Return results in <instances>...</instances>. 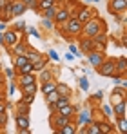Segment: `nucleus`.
I'll list each match as a JSON object with an SVG mask.
<instances>
[{
    "label": "nucleus",
    "instance_id": "f257e3e1",
    "mask_svg": "<svg viewBox=\"0 0 127 134\" xmlns=\"http://www.w3.org/2000/svg\"><path fill=\"white\" fill-rule=\"evenodd\" d=\"M100 31H105V22L96 15V16H93L91 20H87V22L82 25V36H87V38H93L94 35H98Z\"/></svg>",
    "mask_w": 127,
    "mask_h": 134
},
{
    "label": "nucleus",
    "instance_id": "f03ea898",
    "mask_svg": "<svg viewBox=\"0 0 127 134\" xmlns=\"http://www.w3.org/2000/svg\"><path fill=\"white\" fill-rule=\"evenodd\" d=\"M96 72L100 76H105V78L116 76V62H114V58H104V62L96 67Z\"/></svg>",
    "mask_w": 127,
    "mask_h": 134
},
{
    "label": "nucleus",
    "instance_id": "7ed1b4c3",
    "mask_svg": "<svg viewBox=\"0 0 127 134\" xmlns=\"http://www.w3.org/2000/svg\"><path fill=\"white\" fill-rule=\"evenodd\" d=\"M107 11L111 16L120 20V15L127 11V0H109L107 2Z\"/></svg>",
    "mask_w": 127,
    "mask_h": 134
},
{
    "label": "nucleus",
    "instance_id": "20e7f679",
    "mask_svg": "<svg viewBox=\"0 0 127 134\" xmlns=\"http://www.w3.org/2000/svg\"><path fill=\"white\" fill-rule=\"evenodd\" d=\"M64 27H65V31L71 35V38H78V36H82V24L78 22L76 16H69V18L64 22Z\"/></svg>",
    "mask_w": 127,
    "mask_h": 134
},
{
    "label": "nucleus",
    "instance_id": "39448f33",
    "mask_svg": "<svg viewBox=\"0 0 127 134\" xmlns=\"http://www.w3.org/2000/svg\"><path fill=\"white\" fill-rule=\"evenodd\" d=\"M91 40H93V49H94V51H100V53H105V51H107L109 36H107L105 31H100V33H98V35H94Z\"/></svg>",
    "mask_w": 127,
    "mask_h": 134
},
{
    "label": "nucleus",
    "instance_id": "423d86ee",
    "mask_svg": "<svg viewBox=\"0 0 127 134\" xmlns=\"http://www.w3.org/2000/svg\"><path fill=\"white\" fill-rule=\"evenodd\" d=\"M76 18H78V22L84 25L87 20H91L93 16H96V9L94 7H87V5H80L78 9H76V15H75Z\"/></svg>",
    "mask_w": 127,
    "mask_h": 134
},
{
    "label": "nucleus",
    "instance_id": "0eeeda50",
    "mask_svg": "<svg viewBox=\"0 0 127 134\" xmlns=\"http://www.w3.org/2000/svg\"><path fill=\"white\" fill-rule=\"evenodd\" d=\"M73 121L76 123V127H82V125H89L93 121V112L89 109H84V111H76Z\"/></svg>",
    "mask_w": 127,
    "mask_h": 134
},
{
    "label": "nucleus",
    "instance_id": "6e6552de",
    "mask_svg": "<svg viewBox=\"0 0 127 134\" xmlns=\"http://www.w3.org/2000/svg\"><path fill=\"white\" fill-rule=\"evenodd\" d=\"M127 100V91L125 87H122V85H114V89L111 91V100H109V105H116V103H120V102H124Z\"/></svg>",
    "mask_w": 127,
    "mask_h": 134
},
{
    "label": "nucleus",
    "instance_id": "1a4fd4ad",
    "mask_svg": "<svg viewBox=\"0 0 127 134\" xmlns=\"http://www.w3.org/2000/svg\"><path fill=\"white\" fill-rule=\"evenodd\" d=\"M15 123H17V129L20 134H29L31 129H29V116L25 114H15Z\"/></svg>",
    "mask_w": 127,
    "mask_h": 134
},
{
    "label": "nucleus",
    "instance_id": "9d476101",
    "mask_svg": "<svg viewBox=\"0 0 127 134\" xmlns=\"http://www.w3.org/2000/svg\"><path fill=\"white\" fill-rule=\"evenodd\" d=\"M9 5H11V15L13 16H22L27 9V5L22 2V0H9Z\"/></svg>",
    "mask_w": 127,
    "mask_h": 134
},
{
    "label": "nucleus",
    "instance_id": "9b49d317",
    "mask_svg": "<svg viewBox=\"0 0 127 134\" xmlns=\"http://www.w3.org/2000/svg\"><path fill=\"white\" fill-rule=\"evenodd\" d=\"M104 58H105V53H100V51H94V49L87 53V60H89V64L94 67V69L104 62Z\"/></svg>",
    "mask_w": 127,
    "mask_h": 134
},
{
    "label": "nucleus",
    "instance_id": "f8f14e48",
    "mask_svg": "<svg viewBox=\"0 0 127 134\" xmlns=\"http://www.w3.org/2000/svg\"><path fill=\"white\" fill-rule=\"evenodd\" d=\"M55 74H58V69H49L45 67L40 72H36V82H47V80H55Z\"/></svg>",
    "mask_w": 127,
    "mask_h": 134
},
{
    "label": "nucleus",
    "instance_id": "ddd939ff",
    "mask_svg": "<svg viewBox=\"0 0 127 134\" xmlns=\"http://www.w3.org/2000/svg\"><path fill=\"white\" fill-rule=\"evenodd\" d=\"M15 82H17V85H18V87H22V85H27V83H33V82H36V72L18 74V76L15 78Z\"/></svg>",
    "mask_w": 127,
    "mask_h": 134
},
{
    "label": "nucleus",
    "instance_id": "4468645a",
    "mask_svg": "<svg viewBox=\"0 0 127 134\" xmlns=\"http://www.w3.org/2000/svg\"><path fill=\"white\" fill-rule=\"evenodd\" d=\"M113 107V116L114 118H127V100L116 103V105H111Z\"/></svg>",
    "mask_w": 127,
    "mask_h": 134
},
{
    "label": "nucleus",
    "instance_id": "2eb2a0df",
    "mask_svg": "<svg viewBox=\"0 0 127 134\" xmlns=\"http://www.w3.org/2000/svg\"><path fill=\"white\" fill-rule=\"evenodd\" d=\"M67 18H69V11H67V7H65V5H60V7L56 9L55 16H53L55 24H56V25H58V24H64Z\"/></svg>",
    "mask_w": 127,
    "mask_h": 134
},
{
    "label": "nucleus",
    "instance_id": "dca6fc26",
    "mask_svg": "<svg viewBox=\"0 0 127 134\" xmlns=\"http://www.w3.org/2000/svg\"><path fill=\"white\" fill-rule=\"evenodd\" d=\"M24 56H27V60L31 62V64H35V62H38L40 58H42L44 54L40 51H36L35 47H31V45H27V49H25V53H24Z\"/></svg>",
    "mask_w": 127,
    "mask_h": 134
},
{
    "label": "nucleus",
    "instance_id": "f3484780",
    "mask_svg": "<svg viewBox=\"0 0 127 134\" xmlns=\"http://www.w3.org/2000/svg\"><path fill=\"white\" fill-rule=\"evenodd\" d=\"M27 45H29V44H27V42L22 38L20 42H17V44L13 45V47H11L7 53H9L11 56H15V54H24V53H25V49H27Z\"/></svg>",
    "mask_w": 127,
    "mask_h": 134
},
{
    "label": "nucleus",
    "instance_id": "a211bd4d",
    "mask_svg": "<svg viewBox=\"0 0 127 134\" xmlns=\"http://www.w3.org/2000/svg\"><path fill=\"white\" fill-rule=\"evenodd\" d=\"M76 111H78V107H76V105H73V103H67V105L60 107V109H58L56 112H58V114H62V116H67V118H75Z\"/></svg>",
    "mask_w": 127,
    "mask_h": 134
},
{
    "label": "nucleus",
    "instance_id": "6ab92c4d",
    "mask_svg": "<svg viewBox=\"0 0 127 134\" xmlns=\"http://www.w3.org/2000/svg\"><path fill=\"white\" fill-rule=\"evenodd\" d=\"M78 49H80L82 54H87L89 51H93V40L87 38V36H84V38L78 42Z\"/></svg>",
    "mask_w": 127,
    "mask_h": 134
},
{
    "label": "nucleus",
    "instance_id": "aec40b11",
    "mask_svg": "<svg viewBox=\"0 0 127 134\" xmlns=\"http://www.w3.org/2000/svg\"><path fill=\"white\" fill-rule=\"evenodd\" d=\"M96 123H98L100 134H113V132H116V131H114V125L109 123V121H105V120H100V121H96Z\"/></svg>",
    "mask_w": 127,
    "mask_h": 134
},
{
    "label": "nucleus",
    "instance_id": "412c9836",
    "mask_svg": "<svg viewBox=\"0 0 127 134\" xmlns=\"http://www.w3.org/2000/svg\"><path fill=\"white\" fill-rule=\"evenodd\" d=\"M20 91H22V94L36 96V92H38V82H33V83H27V85H22Z\"/></svg>",
    "mask_w": 127,
    "mask_h": 134
},
{
    "label": "nucleus",
    "instance_id": "4be33fe9",
    "mask_svg": "<svg viewBox=\"0 0 127 134\" xmlns=\"http://www.w3.org/2000/svg\"><path fill=\"white\" fill-rule=\"evenodd\" d=\"M114 62H116V76H125V56H118L114 58Z\"/></svg>",
    "mask_w": 127,
    "mask_h": 134
},
{
    "label": "nucleus",
    "instance_id": "5701e85b",
    "mask_svg": "<svg viewBox=\"0 0 127 134\" xmlns=\"http://www.w3.org/2000/svg\"><path fill=\"white\" fill-rule=\"evenodd\" d=\"M9 20H13V15H11V5H9V2L0 9V22H9Z\"/></svg>",
    "mask_w": 127,
    "mask_h": 134
},
{
    "label": "nucleus",
    "instance_id": "b1692460",
    "mask_svg": "<svg viewBox=\"0 0 127 134\" xmlns=\"http://www.w3.org/2000/svg\"><path fill=\"white\" fill-rule=\"evenodd\" d=\"M114 131L120 134L127 132V118H114Z\"/></svg>",
    "mask_w": 127,
    "mask_h": 134
},
{
    "label": "nucleus",
    "instance_id": "393cba45",
    "mask_svg": "<svg viewBox=\"0 0 127 134\" xmlns=\"http://www.w3.org/2000/svg\"><path fill=\"white\" fill-rule=\"evenodd\" d=\"M56 89V80H47V82H42V87H40V91H42V94L45 96L47 92H51V91Z\"/></svg>",
    "mask_w": 127,
    "mask_h": 134
},
{
    "label": "nucleus",
    "instance_id": "a878e982",
    "mask_svg": "<svg viewBox=\"0 0 127 134\" xmlns=\"http://www.w3.org/2000/svg\"><path fill=\"white\" fill-rule=\"evenodd\" d=\"M56 92L60 96H73V89L67 85V83H58L56 82Z\"/></svg>",
    "mask_w": 127,
    "mask_h": 134
},
{
    "label": "nucleus",
    "instance_id": "bb28decb",
    "mask_svg": "<svg viewBox=\"0 0 127 134\" xmlns=\"http://www.w3.org/2000/svg\"><path fill=\"white\" fill-rule=\"evenodd\" d=\"M58 132H60V134H76V123H75V121L65 123L64 127L58 129Z\"/></svg>",
    "mask_w": 127,
    "mask_h": 134
},
{
    "label": "nucleus",
    "instance_id": "cd10ccee",
    "mask_svg": "<svg viewBox=\"0 0 127 134\" xmlns=\"http://www.w3.org/2000/svg\"><path fill=\"white\" fill-rule=\"evenodd\" d=\"M15 107H17V114H25V116H29L31 105H27V103H24L22 100H18V102L15 103Z\"/></svg>",
    "mask_w": 127,
    "mask_h": 134
},
{
    "label": "nucleus",
    "instance_id": "c85d7f7f",
    "mask_svg": "<svg viewBox=\"0 0 127 134\" xmlns=\"http://www.w3.org/2000/svg\"><path fill=\"white\" fill-rule=\"evenodd\" d=\"M40 25H42L45 31H55V20H53V18H45V16H42Z\"/></svg>",
    "mask_w": 127,
    "mask_h": 134
},
{
    "label": "nucleus",
    "instance_id": "c756f323",
    "mask_svg": "<svg viewBox=\"0 0 127 134\" xmlns=\"http://www.w3.org/2000/svg\"><path fill=\"white\" fill-rule=\"evenodd\" d=\"M67 103H71V96H58V100L55 102V109L58 111L60 107L67 105ZM56 111H55V112H56Z\"/></svg>",
    "mask_w": 127,
    "mask_h": 134
},
{
    "label": "nucleus",
    "instance_id": "7c9ffc66",
    "mask_svg": "<svg viewBox=\"0 0 127 134\" xmlns=\"http://www.w3.org/2000/svg\"><path fill=\"white\" fill-rule=\"evenodd\" d=\"M15 71H17V76H18V74H27V72H33V64H31V62H27V64H24L22 67H17Z\"/></svg>",
    "mask_w": 127,
    "mask_h": 134
},
{
    "label": "nucleus",
    "instance_id": "2f4dec72",
    "mask_svg": "<svg viewBox=\"0 0 127 134\" xmlns=\"http://www.w3.org/2000/svg\"><path fill=\"white\" fill-rule=\"evenodd\" d=\"M13 29L18 33H27V24L24 20H17V22H13Z\"/></svg>",
    "mask_w": 127,
    "mask_h": 134
},
{
    "label": "nucleus",
    "instance_id": "473e14b6",
    "mask_svg": "<svg viewBox=\"0 0 127 134\" xmlns=\"http://www.w3.org/2000/svg\"><path fill=\"white\" fill-rule=\"evenodd\" d=\"M2 71H4V76H6L7 80H15V78H17L15 67H2Z\"/></svg>",
    "mask_w": 127,
    "mask_h": 134
},
{
    "label": "nucleus",
    "instance_id": "72a5a7b5",
    "mask_svg": "<svg viewBox=\"0 0 127 134\" xmlns=\"http://www.w3.org/2000/svg\"><path fill=\"white\" fill-rule=\"evenodd\" d=\"M58 96H60V94L56 92V89L51 91V92H47V94H45V105H47V103H55V102L58 100Z\"/></svg>",
    "mask_w": 127,
    "mask_h": 134
},
{
    "label": "nucleus",
    "instance_id": "f704fd0d",
    "mask_svg": "<svg viewBox=\"0 0 127 134\" xmlns=\"http://www.w3.org/2000/svg\"><path fill=\"white\" fill-rule=\"evenodd\" d=\"M7 123H9V112L2 111V112H0V129L7 127Z\"/></svg>",
    "mask_w": 127,
    "mask_h": 134
},
{
    "label": "nucleus",
    "instance_id": "c9c22d12",
    "mask_svg": "<svg viewBox=\"0 0 127 134\" xmlns=\"http://www.w3.org/2000/svg\"><path fill=\"white\" fill-rule=\"evenodd\" d=\"M55 2H56V0H38V9L44 11V9H47V7H51V5H55Z\"/></svg>",
    "mask_w": 127,
    "mask_h": 134
},
{
    "label": "nucleus",
    "instance_id": "e433bc0d",
    "mask_svg": "<svg viewBox=\"0 0 127 134\" xmlns=\"http://www.w3.org/2000/svg\"><path fill=\"white\" fill-rule=\"evenodd\" d=\"M85 127H87V134H100V129H98V123L96 121H91Z\"/></svg>",
    "mask_w": 127,
    "mask_h": 134
},
{
    "label": "nucleus",
    "instance_id": "4c0bfd02",
    "mask_svg": "<svg viewBox=\"0 0 127 134\" xmlns=\"http://www.w3.org/2000/svg\"><path fill=\"white\" fill-rule=\"evenodd\" d=\"M98 109H100V112H102L105 118H111V116H113V107H111V105H102V107H98Z\"/></svg>",
    "mask_w": 127,
    "mask_h": 134
},
{
    "label": "nucleus",
    "instance_id": "58836bf2",
    "mask_svg": "<svg viewBox=\"0 0 127 134\" xmlns=\"http://www.w3.org/2000/svg\"><path fill=\"white\" fill-rule=\"evenodd\" d=\"M78 85H80L82 91H89V80H87V76H82V78L78 80Z\"/></svg>",
    "mask_w": 127,
    "mask_h": 134
},
{
    "label": "nucleus",
    "instance_id": "ea45409f",
    "mask_svg": "<svg viewBox=\"0 0 127 134\" xmlns=\"http://www.w3.org/2000/svg\"><path fill=\"white\" fill-rule=\"evenodd\" d=\"M69 53H73L75 56H82V53H80L78 45H76V44H73V42H69Z\"/></svg>",
    "mask_w": 127,
    "mask_h": 134
},
{
    "label": "nucleus",
    "instance_id": "a19ab883",
    "mask_svg": "<svg viewBox=\"0 0 127 134\" xmlns=\"http://www.w3.org/2000/svg\"><path fill=\"white\" fill-rule=\"evenodd\" d=\"M27 35H33L35 38H42L40 31H38V29H35V27H27Z\"/></svg>",
    "mask_w": 127,
    "mask_h": 134
},
{
    "label": "nucleus",
    "instance_id": "79ce46f5",
    "mask_svg": "<svg viewBox=\"0 0 127 134\" xmlns=\"http://www.w3.org/2000/svg\"><path fill=\"white\" fill-rule=\"evenodd\" d=\"M47 54H49V58H51L53 62H58V60H60V54H58L55 49H49V53H47Z\"/></svg>",
    "mask_w": 127,
    "mask_h": 134
},
{
    "label": "nucleus",
    "instance_id": "37998d69",
    "mask_svg": "<svg viewBox=\"0 0 127 134\" xmlns=\"http://www.w3.org/2000/svg\"><path fill=\"white\" fill-rule=\"evenodd\" d=\"M24 103H27V105H31L33 103V100H35V96H29V94H22V98H20Z\"/></svg>",
    "mask_w": 127,
    "mask_h": 134
},
{
    "label": "nucleus",
    "instance_id": "c03bdc74",
    "mask_svg": "<svg viewBox=\"0 0 127 134\" xmlns=\"http://www.w3.org/2000/svg\"><path fill=\"white\" fill-rule=\"evenodd\" d=\"M102 98H104V92H102V91H98L96 94H93V96H91V100H93V102H100V103H102Z\"/></svg>",
    "mask_w": 127,
    "mask_h": 134
},
{
    "label": "nucleus",
    "instance_id": "a18cd8bd",
    "mask_svg": "<svg viewBox=\"0 0 127 134\" xmlns=\"http://www.w3.org/2000/svg\"><path fill=\"white\" fill-rule=\"evenodd\" d=\"M9 105H11V103H6V100H4V102H0V112H2V111H7V107H9Z\"/></svg>",
    "mask_w": 127,
    "mask_h": 134
},
{
    "label": "nucleus",
    "instance_id": "49530a36",
    "mask_svg": "<svg viewBox=\"0 0 127 134\" xmlns=\"http://www.w3.org/2000/svg\"><path fill=\"white\" fill-rule=\"evenodd\" d=\"M75 58H76V56H75L73 53H67V54H65V60H69V62H73Z\"/></svg>",
    "mask_w": 127,
    "mask_h": 134
},
{
    "label": "nucleus",
    "instance_id": "de8ad7c7",
    "mask_svg": "<svg viewBox=\"0 0 127 134\" xmlns=\"http://www.w3.org/2000/svg\"><path fill=\"white\" fill-rule=\"evenodd\" d=\"M22 2H24V4L27 5V9H29V7H31V5H33V4L36 2V0H22Z\"/></svg>",
    "mask_w": 127,
    "mask_h": 134
},
{
    "label": "nucleus",
    "instance_id": "09e8293b",
    "mask_svg": "<svg viewBox=\"0 0 127 134\" xmlns=\"http://www.w3.org/2000/svg\"><path fill=\"white\" fill-rule=\"evenodd\" d=\"M6 29H7V24H6V22H0V33H4Z\"/></svg>",
    "mask_w": 127,
    "mask_h": 134
},
{
    "label": "nucleus",
    "instance_id": "8fccbe9b",
    "mask_svg": "<svg viewBox=\"0 0 127 134\" xmlns=\"http://www.w3.org/2000/svg\"><path fill=\"white\" fill-rule=\"evenodd\" d=\"M6 85V80H4V76H2V72H0V89Z\"/></svg>",
    "mask_w": 127,
    "mask_h": 134
},
{
    "label": "nucleus",
    "instance_id": "3c124183",
    "mask_svg": "<svg viewBox=\"0 0 127 134\" xmlns=\"http://www.w3.org/2000/svg\"><path fill=\"white\" fill-rule=\"evenodd\" d=\"M4 100H6V92L0 89V102H4Z\"/></svg>",
    "mask_w": 127,
    "mask_h": 134
},
{
    "label": "nucleus",
    "instance_id": "603ef678",
    "mask_svg": "<svg viewBox=\"0 0 127 134\" xmlns=\"http://www.w3.org/2000/svg\"><path fill=\"white\" fill-rule=\"evenodd\" d=\"M0 45H4V33H0Z\"/></svg>",
    "mask_w": 127,
    "mask_h": 134
},
{
    "label": "nucleus",
    "instance_id": "864d4df0",
    "mask_svg": "<svg viewBox=\"0 0 127 134\" xmlns=\"http://www.w3.org/2000/svg\"><path fill=\"white\" fill-rule=\"evenodd\" d=\"M0 69H2V60H0Z\"/></svg>",
    "mask_w": 127,
    "mask_h": 134
},
{
    "label": "nucleus",
    "instance_id": "5fc2aeb1",
    "mask_svg": "<svg viewBox=\"0 0 127 134\" xmlns=\"http://www.w3.org/2000/svg\"><path fill=\"white\" fill-rule=\"evenodd\" d=\"M56 2H64V0H56Z\"/></svg>",
    "mask_w": 127,
    "mask_h": 134
},
{
    "label": "nucleus",
    "instance_id": "6e6d98bb",
    "mask_svg": "<svg viewBox=\"0 0 127 134\" xmlns=\"http://www.w3.org/2000/svg\"><path fill=\"white\" fill-rule=\"evenodd\" d=\"M85 2H91V0H85Z\"/></svg>",
    "mask_w": 127,
    "mask_h": 134
},
{
    "label": "nucleus",
    "instance_id": "4d7b16f0",
    "mask_svg": "<svg viewBox=\"0 0 127 134\" xmlns=\"http://www.w3.org/2000/svg\"><path fill=\"white\" fill-rule=\"evenodd\" d=\"M0 72H2V69H0Z\"/></svg>",
    "mask_w": 127,
    "mask_h": 134
}]
</instances>
